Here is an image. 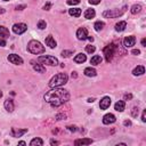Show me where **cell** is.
<instances>
[{
  "label": "cell",
  "instance_id": "obj_7",
  "mask_svg": "<svg viewBox=\"0 0 146 146\" xmlns=\"http://www.w3.org/2000/svg\"><path fill=\"white\" fill-rule=\"evenodd\" d=\"M27 30V25L25 23H16L13 25V32L15 34H23Z\"/></svg>",
  "mask_w": 146,
  "mask_h": 146
},
{
  "label": "cell",
  "instance_id": "obj_36",
  "mask_svg": "<svg viewBox=\"0 0 146 146\" xmlns=\"http://www.w3.org/2000/svg\"><path fill=\"white\" fill-rule=\"evenodd\" d=\"M51 6H52L51 2H47V3L43 6V9H44V10H49V9L51 8Z\"/></svg>",
  "mask_w": 146,
  "mask_h": 146
},
{
  "label": "cell",
  "instance_id": "obj_16",
  "mask_svg": "<svg viewBox=\"0 0 146 146\" xmlns=\"http://www.w3.org/2000/svg\"><path fill=\"white\" fill-rule=\"evenodd\" d=\"M145 73V67L143 65H138L136 66L133 70H132V75L135 76H139V75H143Z\"/></svg>",
  "mask_w": 146,
  "mask_h": 146
},
{
  "label": "cell",
  "instance_id": "obj_41",
  "mask_svg": "<svg viewBox=\"0 0 146 146\" xmlns=\"http://www.w3.org/2000/svg\"><path fill=\"white\" fill-rule=\"evenodd\" d=\"M141 121H143V122H146V111H143V114H141Z\"/></svg>",
  "mask_w": 146,
  "mask_h": 146
},
{
  "label": "cell",
  "instance_id": "obj_24",
  "mask_svg": "<svg viewBox=\"0 0 146 146\" xmlns=\"http://www.w3.org/2000/svg\"><path fill=\"white\" fill-rule=\"evenodd\" d=\"M0 36L3 39L9 38V30L7 27H5L3 25H0Z\"/></svg>",
  "mask_w": 146,
  "mask_h": 146
},
{
  "label": "cell",
  "instance_id": "obj_34",
  "mask_svg": "<svg viewBox=\"0 0 146 146\" xmlns=\"http://www.w3.org/2000/svg\"><path fill=\"white\" fill-rule=\"evenodd\" d=\"M138 112H139L138 107H133V108H132V111H131V115H132L133 117H136V116L138 115Z\"/></svg>",
  "mask_w": 146,
  "mask_h": 146
},
{
  "label": "cell",
  "instance_id": "obj_52",
  "mask_svg": "<svg viewBox=\"0 0 146 146\" xmlns=\"http://www.w3.org/2000/svg\"><path fill=\"white\" fill-rule=\"evenodd\" d=\"M1 97H2V91L0 90V98H1Z\"/></svg>",
  "mask_w": 146,
  "mask_h": 146
},
{
  "label": "cell",
  "instance_id": "obj_39",
  "mask_svg": "<svg viewBox=\"0 0 146 146\" xmlns=\"http://www.w3.org/2000/svg\"><path fill=\"white\" fill-rule=\"evenodd\" d=\"M67 129L70 130V131H76V127L75 125H67Z\"/></svg>",
  "mask_w": 146,
  "mask_h": 146
},
{
  "label": "cell",
  "instance_id": "obj_35",
  "mask_svg": "<svg viewBox=\"0 0 146 146\" xmlns=\"http://www.w3.org/2000/svg\"><path fill=\"white\" fill-rule=\"evenodd\" d=\"M65 117H66V115H65V114H62V113H60V114H57V115L55 116V119H56L57 121L63 120V119H65Z\"/></svg>",
  "mask_w": 146,
  "mask_h": 146
},
{
  "label": "cell",
  "instance_id": "obj_25",
  "mask_svg": "<svg viewBox=\"0 0 146 146\" xmlns=\"http://www.w3.org/2000/svg\"><path fill=\"white\" fill-rule=\"evenodd\" d=\"M102 60H103L102 56H99V55H95L94 57H91V59H90V64H91V65H99V64L102 63Z\"/></svg>",
  "mask_w": 146,
  "mask_h": 146
},
{
  "label": "cell",
  "instance_id": "obj_23",
  "mask_svg": "<svg viewBox=\"0 0 146 146\" xmlns=\"http://www.w3.org/2000/svg\"><path fill=\"white\" fill-rule=\"evenodd\" d=\"M124 107H125L124 100H119V102H116L115 105H114V108H115V111H117V112H123V111H124Z\"/></svg>",
  "mask_w": 146,
  "mask_h": 146
},
{
  "label": "cell",
  "instance_id": "obj_9",
  "mask_svg": "<svg viewBox=\"0 0 146 146\" xmlns=\"http://www.w3.org/2000/svg\"><path fill=\"white\" fill-rule=\"evenodd\" d=\"M135 43H136V36H133V35H129L123 39V46L125 48H131L135 46Z\"/></svg>",
  "mask_w": 146,
  "mask_h": 146
},
{
  "label": "cell",
  "instance_id": "obj_15",
  "mask_svg": "<svg viewBox=\"0 0 146 146\" xmlns=\"http://www.w3.org/2000/svg\"><path fill=\"white\" fill-rule=\"evenodd\" d=\"M3 106H5V108H6V111H7V112H13V111H14V108H15V105H14L13 99H9V98L5 100Z\"/></svg>",
  "mask_w": 146,
  "mask_h": 146
},
{
  "label": "cell",
  "instance_id": "obj_26",
  "mask_svg": "<svg viewBox=\"0 0 146 146\" xmlns=\"http://www.w3.org/2000/svg\"><path fill=\"white\" fill-rule=\"evenodd\" d=\"M81 9L80 8H71V9H68V14L71 15V16H73V17H79L80 15H81Z\"/></svg>",
  "mask_w": 146,
  "mask_h": 146
},
{
  "label": "cell",
  "instance_id": "obj_28",
  "mask_svg": "<svg viewBox=\"0 0 146 146\" xmlns=\"http://www.w3.org/2000/svg\"><path fill=\"white\" fill-rule=\"evenodd\" d=\"M30 145L31 146H42L43 145V140L41 138H33L30 141Z\"/></svg>",
  "mask_w": 146,
  "mask_h": 146
},
{
  "label": "cell",
  "instance_id": "obj_47",
  "mask_svg": "<svg viewBox=\"0 0 146 146\" xmlns=\"http://www.w3.org/2000/svg\"><path fill=\"white\" fill-rule=\"evenodd\" d=\"M5 11H6V10H5L3 8H1V7H0V15H2V14H5Z\"/></svg>",
  "mask_w": 146,
  "mask_h": 146
},
{
  "label": "cell",
  "instance_id": "obj_22",
  "mask_svg": "<svg viewBox=\"0 0 146 146\" xmlns=\"http://www.w3.org/2000/svg\"><path fill=\"white\" fill-rule=\"evenodd\" d=\"M125 27H127V22L125 21H121V22H119V23L115 24V31H117V32L124 31Z\"/></svg>",
  "mask_w": 146,
  "mask_h": 146
},
{
  "label": "cell",
  "instance_id": "obj_49",
  "mask_svg": "<svg viewBox=\"0 0 146 146\" xmlns=\"http://www.w3.org/2000/svg\"><path fill=\"white\" fill-rule=\"evenodd\" d=\"M72 78H76V72H72Z\"/></svg>",
  "mask_w": 146,
  "mask_h": 146
},
{
  "label": "cell",
  "instance_id": "obj_21",
  "mask_svg": "<svg viewBox=\"0 0 146 146\" xmlns=\"http://www.w3.org/2000/svg\"><path fill=\"white\" fill-rule=\"evenodd\" d=\"M95 15H96V11H95V9H92V8L87 9V10L84 11V14H83L84 18H87V19H91V18H94Z\"/></svg>",
  "mask_w": 146,
  "mask_h": 146
},
{
  "label": "cell",
  "instance_id": "obj_4",
  "mask_svg": "<svg viewBox=\"0 0 146 146\" xmlns=\"http://www.w3.org/2000/svg\"><path fill=\"white\" fill-rule=\"evenodd\" d=\"M125 9H127V6H124L121 9H108V10L103 11V16L105 18H117V17H121L124 14Z\"/></svg>",
  "mask_w": 146,
  "mask_h": 146
},
{
  "label": "cell",
  "instance_id": "obj_10",
  "mask_svg": "<svg viewBox=\"0 0 146 146\" xmlns=\"http://www.w3.org/2000/svg\"><path fill=\"white\" fill-rule=\"evenodd\" d=\"M88 30L86 29V27H80V29H78V31H76V38L79 39V40H86V39H88Z\"/></svg>",
  "mask_w": 146,
  "mask_h": 146
},
{
  "label": "cell",
  "instance_id": "obj_17",
  "mask_svg": "<svg viewBox=\"0 0 146 146\" xmlns=\"http://www.w3.org/2000/svg\"><path fill=\"white\" fill-rule=\"evenodd\" d=\"M46 44H47L49 48L54 49V48H56V46H57V42L55 41V39L52 38V35H48V36L46 38Z\"/></svg>",
  "mask_w": 146,
  "mask_h": 146
},
{
  "label": "cell",
  "instance_id": "obj_29",
  "mask_svg": "<svg viewBox=\"0 0 146 146\" xmlns=\"http://www.w3.org/2000/svg\"><path fill=\"white\" fill-rule=\"evenodd\" d=\"M104 26H105V23H104V22H100V21H98V22H96V23L94 24V27H95V30H96L97 32L102 31V30L104 29Z\"/></svg>",
  "mask_w": 146,
  "mask_h": 146
},
{
  "label": "cell",
  "instance_id": "obj_45",
  "mask_svg": "<svg viewBox=\"0 0 146 146\" xmlns=\"http://www.w3.org/2000/svg\"><path fill=\"white\" fill-rule=\"evenodd\" d=\"M58 144H59V141H57V140H55V139H51V140H50V145H52V146H54V145H58Z\"/></svg>",
  "mask_w": 146,
  "mask_h": 146
},
{
  "label": "cell",
  "instance_id": "obj_37",
  "mask_svg": "<svg viewBox=\"0 0 146 146\" xmlns=\"http://www.w3.org/2000/svg\"><path fill=\"white\" fill-rule=\"evenodd\" d=\"M132 98V95L131 94H125L124 96H123V99L124 100H129V99H131Z\"/></svg>",
  "mask_w": 146,
  "mask_h": 146
},
{
  "label": "cell",
  "instance_id": "obj_48",
  "mask_svg": "<svg viewBox=\"0 0 146 146\" xmlns=\"http://www.w3.org/2000/svg\"><path fill=\"white\" fill-rule=\"evenodd\" d=\"M94 100H95L94 98H88V100H87V102H88V103H92Z\"/></svg>",
  "mask_w": 146,
  "mask_h": 146
},
{
  "label": "cell",
  "instance_id": "obj_31",
  "mask_svg": "<svg viewBox=\"0 0 146 146\" xmlns=\"http://www.w3.org/2000/svg\"><path fill=\"white\" fill-rule=\"evenodd\" d=\"M46 26H47V23H46L43 19H40V21L38 22V27H39L40 30H44Z\"/></svg>",
  "mask_w": 146,
  "mask_h": 146
},
{
  "label": "cell",
  "instance_id": "obj_51",
  "mask_svg": "<svg viewBox=\"0 0 146 146\" xmlns=\"http://www.w3.org/2000/svg\"><path fill=\"white\" fill-rule=\"evenodd\" d=\"M88 39H89L90 41H94V38H92V36H88Z\"/></svg>",
  "mask_w": 146,
  "mask_h": 146
},
{
  "label": "cell",
  "instance_id": "obj_32",
  "mask_svg": "<svg viewBox=\"0 0 146 146\" xmlns=\"http://www.w3.org/2000/svg\"><path fill=\"white\" fill-rule=\"evenodd\" d=\"M72 54H73V50H63V51H62V56L65 57V58L70 57Z\"/></svg>",
  "mask_w": 146,
  "mask_h": 146
},
{
  "label": "cell",
  "instance_id": "obj_5",
  "mask_svg": "<svg viewBox=\"0 0 146 146\" xmlns=\"http://www.w3.org/2000/svg\"><path fill=\"white\" fill-rule=\"evenodd\" d=\"M115 49H116V47H115L114 43H110V44H107V46L103 49V54H104L105 60H106L107 63H110V62L113 59V56H114V54H115Z\"/></svg>",
  "mask_w": 146,
  "mask_h": 146
},
{
  "label": "cell",
  "instance_id": "obj_40",
  "mask_svg": "<svg viewBox=\"0 0 146 146\" xmlns=\"http://www.w3.org/2000/svg\"><path fill=\"white\" fill-rule=\"evenodd\" d=\"M131 54H132V55H139V54H140V50H139V49H132V50H131Z\"/></svg>",
  "mask_w": 146,
  "mask_h": 146
},
{
  "label": "cell",
  "instance_id": "obj_20",
  "mask_svg": "<svg viewBox=\"0 0 146 146\" xmlns=\"http://www.w3.org/2000/svg\"><path fill=\"white\" fill-rule=\"evenodd\" d=\"M83 73H84L86 76H89V78L97 75V71L95 68H92V67H86L84 71H83Z\"/></svg>",
  "mask_w": 146,
  "mask_h": 146
},
{
  "label": "cell",
  "instance_id": "obj_27",
  "mask_svg": "<svg viewBox=\"0 0 146 146\" xmlns=\"http://www.w3.org/2000/svg\"><path fill=\"white\" fill-rule=\"evenodd\" d=\"M140 11H141V6H140V5L135 3V5H132L131 8H130V13H131L132 15H136V14H138V13H140Z\"/></svg>",
  "mask_w": 146,
  "mask_h": 146
},
{
  "label": "cell",
  "instance_id": "obj_43",
  "mask_svg": "<svg viewBox=\"0 0 146 146\" xmlns=\"http://www.w3.org/2000/svg\"><path fill=\"white\" fill-rule=\"evenodd\" d=\"M100 1L102 0H89V3H91V5H98Z\"/></svg>",
  "mask_w": 146,
  "mask_h": 146
},
{
  "label": "cell",
  "instance_id": "obj_14",
  "mask_svg": "<svg viewBox=\"0 0 146 146\" xmlns=\"http://www.w3.org/2000/svg\"><path fill=\"white\" fill-rule=\"evenodd\" d=\"M32 63V67H33V70L36 72V73H44L46 72V67L42 65V64H36L35 62H31Z\"/></svg>",
  "mask_w": 146,
  "mask_h": 146
},
{
  "label": "cell",
  "instance_id": "obj_33",
  "mask_svg": "<svg viewBox=\"0 0 146 146\" xmlns=\"http://www.w3.org/2000/svg\"><path fill=\"white\" fill-rule=\"evenodd\" d=\"M66 3L70 5V6H74V5H79L80 3V0H67Z\"/></svg>",
  "mask_w": 146,
  "mask_h": 146
},
{
  "label": "cell",
  "instance_id": "obj_44",
  "mask_svg": "<svg viewBox=\"0 0 146 146\" xmlns=\"http://www.w3.org/2000/svg\"><path fill=\"white\" fill-rule=\"evenodd\" d=\"M123 125H125V127H130V125H131V121H130V120H125V121L123 122Z\"/></svg>",
  "mask_w": 146,
  "mask_h": 146
},
{
  "label": "cell",
  "instance_id": "obj_13",
  "mask_svg": "<svg viewBox=\"0 0 146 146\" xmlns=\"http://www.w3.org/2000/svg\"><path fill=\"white\" fill-rule=\"evenodd\" d=\"M27 132V129H17V128H11V136L13 137H21L24 133Z\"/></svg>",
  "mask_w": 146,
  "mask_h": 146
},
{
  "label": "cell",
  "instance_id": "obj_12",
  "mask_svg": "<svg viewBox=\"0 0 146 146\" xmlns=\"http://www.w3.org/2000/svg\"><path fill=\"white\" fill-rule=\"evenodd\" d=\"M110 105H111V98L107 97V96L103 97L102 100L99 102V107H100V110H107V108L110 107Z\"/></svg>",
  "mask_w": 146,
  "mask_h": 146
},
{
  "label": "cell",
  "instance_id": "obj_50",
  "mask_svg": "<svg viewBox=\"0 0 146 146\" xmlns=\"http://www.w3.org/2000/svg\"><path fill=\"white\" fill-rule=\"evenodd\" d=\"M18 145H26L25 141H18Z\"/></svg>",
  "mask_w": 146,
  "mask_h": 146
},
{
  "label": "cell",
  "instance_id": "obj_53",
  "mask_svg": "<svg viewBox=\"0 0 146 146\" xmlns=\"http://www.w3.org/2000/svg\"><path fill=\"white\" fill-rule=\"evenodd\" d=\"M3 1H9V0H3Z\"/></svg>",
  "mask_w": 146,
  "mask_h": 146
},
{
  "label": "cell",
  "instance_id": "obj_18",
  "mask_svg": "<svg viewBox=\"0 0 146 146\" xmlns=\"http://www.w3.org/2000/svg\"><path fill=\"white\" fill-rule=\"evenodd\" d=\"M92 144V139L90 138H80L74 140V145H90Z\"/></svg>",
  "mask_w": 146,
  "mask_h": 146
},
{
  "label": "cell",
  "instance_id": "obj_1",
  "mask_svg": "<svg viewBox=\"0 0 146 146\" xmlns=\"http://www.w3.org/2000/svg\"><path fill=\"white\" fill-rule=\"evenodd\" d=\"M68 99H70V92L59 87L51 88V90H49L44 95V100L49 103L52 107H59Z\"/></svg>",
  "mask_w": 146,
  "mask_h": 146
},
{
  "label": "cell",
  "instance_id": "obj_19",
  "mask_svg": "<svg viewBox=\"0 0 146 146\" xmlns=\"http://www.w3.org/2000/svg\"><path fill=\"white\" fill-rule=\"evenodd\" d=\"M86 59H87V56H86L84 54H82V52L78 54V55L73 58V60H74L75 63H78V64H82V63H84Z\"/></svg>",
  "mask_w": 146,
  "mask_h": 146
},
{
  "label": "cell",
  "instance_id": "obj_6",
  "mask_svg": "<svg viewBox=\"0 0 146 146\" xmlns=\"http://www.w3.org/2000/svg\"><path fill=\"white\" fill-rule=\"evenodd\" d=\"M38 62L41 64L49 65V66H56L58 64V59L54 56H50V55H44V56L38 57Z\"/></svg>",
  "mask_w": 146,
  "mask_h": 146
},
{
  "label": "cell",
  "instance_id": "obj_11",
  "mask_svg": "<svg viewBox=\"0 0 146 146\" xmlns=\"http://www.w3.org/2000/svg\"><path fill=\"white\" fill-rule=\"evenodd\" d=\"M115 121H116V117H115V115L112 114V113H107V114H105V115L103 116V123H104V124H112V123H114Z\"/></svg>",
  "mask_w": 146,
  "mask_h": 146
},
{
  "label": "cell",
  "instance_id": "obj_38",
  "mask_svg": "<svg viewBox=\"0 0 146 146\" xmlns=\"http://www.w3.org/2000/svg\"><path fill=\"white\" fill-rule=\"evenodd\" d=\"M26 8V6L25 5H19V6H16V10H23V9H25Z\"/></svg>",
  "mask_w": 146,
  "mask_h": 146
},
{
  "label": "cell",
  "instance_id": "obj_3",
  "mask_svg": "<svg viewBox=\"0 0 146 146\" xmlns=\"http://www.w3.org/2000/svg\"><path fill=\"white\" fill-rule=\"evenodd\" d=\"M27 50H29L31 54L39 55V54H43V52L46 51V48H44V46H42V43H41L40 41L31 40V41L27 43Z\"/></svg>",
  "mask_w": 146,
  "mask_h": 146
},
{
  "label": "cell",
  "instance_id": "obj_2",
  "mask_svg": "<svg viewBox=\"0 0 146 146\" xmlns=\"http://www.w3.org/2000/svg\"><path fill=\"white\" fill-rule=\"evenodd\" d=\"M67 80H68V76L66 73H57L56 75H54L50 81H49V87L50 88H56V87H62L64 84L67 83Z\"/></svg>",
  "mask_w": 146,
  "mask_h": 146
},
{
  "label": "cell",
  "instance_id": "obj_46",
  "mask_svg": "<svg viewBox=\"0 0 146 146\" xmlns=\"http://www.w3.org/2000/svg\"><path fill=\"white\" fill-rule=\"evenodd\" d=\"M141 46L146 47V39H145V38H144V39H141Z\"/></svg>",
  "mask_w": 146,
  "mask_h": 146
},
{
  "label": "cell",
  "instance_id": "obj_30",
  "mask_svg": "<svg viewBox=\"0 0 146 146\" xmlns=\"http://www.w3.org/2000/svg\"><path fill=\"white\" fill-rule=\"evenodd\" d=\"M95 50H96V47H95V46H92V44L86 46V51H87L88 54H92V52H95Z\"/></svg>",
  "mask_w": 146,
  "mask_h": 146
},
{
  "label": "cell",
  "instance_id": "obj_42",
  "mask_svg": "<svg viewBox=\"0 0 146 146\" xmlns=\"http://www.w3.org/2000/svg\"><path fill=\"white\" fill-rule=\"evenodd\" d=\"M0 46L1 47H5L6 46V40L3 38H1V36H0Z\"/></svg>",
  "mask_w": 146,
  "mask_h": 146
},
{
  "label": "cell",
  "instance_id": "obj_8",
  "mask_svg": "<svg viewBox=\"0 0 146 146\" xmlns=\"http://www.w3.org/2000/svg\"><path fill=\"white\" fill-rule=\"evenodd\" d=\"M8 60L11 63V64H15V65H21V64H23V58L22 57H19L18 55H16V54H10V55H8Z\"/></svg>",
  "mask_w": 146,
  "mask_h": 146
}]
</instances>
